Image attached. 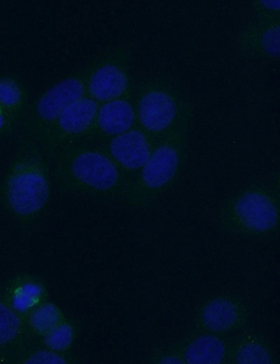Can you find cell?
<instances>
[{"instance_id": "cell-18", "label": "cell", "mask_w": 280, "mask_h": 364, "mask_svg": "<svg viewBox=\"0 0 280 364\" xmlns=\"http://www.w3.org/2000/svg\"><path fill=\"white\" fill-rule=\"evenodd\" d=\"M20 90L11 78H0V106L3 108L15 107L20 102Z\"/></svg>"}, {"instance_id": "cell-15", "label": "cell", "mask_w": 280, "mask_h": 364, "mask_svg": "<svg viewBox=\"0 0 280 364\" xmlns=\"http://www.w3.org/2000/svg\"><path fill=\"white\" fill-rule=\"evenodd\" d=\"M20 320L15 312L0 300V349L6 346L17 337Z\"/></svg>"}, {"instance_id": "cell-16", "label": "cell", "mask_w": 280, "mask_h": 364, "mask_svg": "<svg viewBox=\"0 0 280 364\" xmlns=\"http://www.w3.org/2000/svg\"><path fill=\"white\" fill-rule=\"evenodd\" d=\"M59 313L57 308L50 304L38 308L31 315V323L36 332L48 334L57 326Z\"/></svg>"}, {"instance_id": "cell-2", "label": "cell", "mask_w": 280, "mask_h": 364, "mask_svg": "<svg viewBox=\"0 0 280 364\" xmlns=\"http://www.w3.org/2000/svg\"><path fill=\"white\" fill-rule=\"evenodd\" d=\"M279 220V184L256 182L238 190L223 203L217 225L227 234L264 239L278 232Z\"/></svg>"}, {"instance_id": "cell-3", "label": "cell", "mask_w": 280, "mask_h": 364, "mask_svg": "<svg viewBox=\"0 0 280 364\" xmlns=\"http://www.w3.org/2000/svg\"><path fill=\"white\" fill-rule=\"evenodd\" d=\"M190 105L172 81L155 77L139 92L134 107L137 126L158 140L177 123Z\"/></svg>"}, {"instance_id": "cell-4", "label": "cell", "mask_w": 280, "mask_h": 364, "mask_svg": "<svg viewBox=\"0 0 280 364\" xmlns=\"http://www.w3.org/2000/svg\"><path fill=\"white\" fill-rule=\"evenodd\" d=\"M248 315L243 300L233 295L220 294L208 298L198 307L194 323L199 332L225 336L241 330Z\"/></svg>"}, {"instance_id": "cell-8", "label": "cell", "mask_w": 280, "mask_h": 364, "mask_svg": "<svg viewBox=\"0 0 280 364\" xmlns=\"http://www.w3.org/2000/svg\"><path fill=\"white\" fill-rule=\"evenodd\" d=\"M229 346L225 336L199 332L176 349L183 364H223L228 363Z\"/></svg>"}, {"instance_id": "cell-13", "label": "cell", "mask_w": 280, "mask_h": 364, "mask_svg": "<svg viewBox=\"0 0 280 364\" xmlns=\"http://www.w3.org/2000/svg\"><path fill=\"white\" fill-rule=\"evenodd\" d=\"M97 122L106 134L119 135L136 126L134 106L129 100L120 97L109 101L100 108Z\"/></svg>"}, {"instance_id": "cell-5", "label": "cell", "mask_w": 280, "mask_h": 364, "mask_svg": "<svg viewBox=\"0 0 280 364\" xmlns=\"http://www.w3.org/2000/svg\"><path fill=\"white\" fill-rule=\"evenodd\" d=\"M3 193L6 204L14 212L29 215L46 204L48 186L41 173L15 168L7 176Z\"/></svg>"}, {"instance_id": "cell-21", "label": "cell", "mask_w": 280, "mask_h": 364, "mask_svg": "<svg viewBox=\"0 0 280 364\" xmlns=\"http://www.w3.org/2000/svg\"><path fill=\"white\" fill-rule=\"evenodd\" d=\"M154 361L160 364H183L176 348L160 351L155 355Z\"/></svg>"}, {"instance_id": "cell-6", "label": "cell", "mask_w": 280, "mask_h": 364, "mask_svg": "<svg viewBox=\"0 0 280 364\" xmlns=\"http://www.w3.org/2000/svg\"><path fill=\"white\" fill-rule=\"evenodd\" d=\"M239 57L275 62L280 56V20H253L239 31L235 40Z\"/></svg>"}, {"instance_id": "cell-7", "label": "cell", "mask_w": 280, "mask_h": 364, "mask_svg": "<svg viewBox=\"0 0 280 364\" xmlns=\"http://www.w3.org/2000/svg\"><path fill=\"white\" fill-rule=\"evenodd\" d=\"M156 141L136 125L115 136L111 141L110 152L125 174H132L134 180L148 159Z\"/></svg>"}, {"instance_id": "cell-22", "label": "cell", "mask_w": 280, "mask_h": 364, "mask_svg": "<svg viewBox=\"0 0 280 364\" xmlns=\"http://www.w3.org/2000/svg\"><path fill=\"white\" fill-rule=\"evenodd\" d=\"M29 363H63L64 360L58 355L51 352L40 351L32 356L28 360Z\"/></svg>"}, {"instance_id": "cell-23", "label": "cell", "mask_w": 280, "mask_h": 364, "mask_svg": "<svg viewBox=\"0 0 280 364\" xmlns=\"http://www.w3.org/2000/svg\"><path fill=\"white\" fill-rule=\"evenodd\" d=\"M3 108L0 106V132L3 131L6 125V118Z\"/></svg>"}, {"instance_id": "cell-1", "label": "cell", "mask_w": 280, "mask_h": 364, "mask_svg": "<svg viewBox=\"0 0 280 364\" xmlns=\"http://www.w3.org/2000/svg\"><path fill=\"white\" fill-rule=\"evenodd\" d=\"M192 117L190 104L177 123L156 141L148 159L127 189L133 204L144 207L155 204L176 186L187 159Z\"/></svg>"}, {"instance_id": "cell-9", "label": "cell", "mask_w": 280, "mask_h": 364, "mask_svg": "<svg viewBox=\"0 0 280 364\" xmlns=\"http://www.w3.org/2000/svg\"><path fill=\"white\" fill-rule=\"evenodd\" d=\"M72 170L81 182L99 190L114 187L125 176L113 161L94 152L79 155L74 161Z\"/></svg>"}, {"instance_id": "cell-14", "label": "cell", "mask_w": 280, "mask_h": 364, "mask_svg": "<svg viewBox=\"0 0 280 364\" xmlns=\"http://www.w3.org/2000/svg\"><path fill=\"white\" fill-rule=\"evenodd\" d=\"M97 112V106L92 99L80 98L60 113L58 116L59 126L66 132H80L91 125Z\"/></svg>"}, {"instance_id": "cell-12", "label": "cell", "mask_w": 280, "mask_h": 364, "mask_svg": "<svg viewBox=\"0 0 280 364\" xmlns=\"http://www.w3.org/2000/svg\"><path fill=\"white\" fill-rule=\"evenodd\" d=\"M83 86L76 79L64 80L50 89L39 100L37 111L46 120L57 118L63 110L81 98Z\"/></svg>"}, {"instance_id": "cell-17", "label": "cell", "mask_w": 280, "mask_h": 364, "mask_svg": "<svg viewBox=\"0 0 280 364\" xmlns=\"http://www.w3.org/2000/svg\"><path fill=\"white\" fill-rule=\"evenodd\" d=\"M250 10L253 20H280L279 0H255L251 3Z\"/></svg>"}, {"instance_id": "cell-20", "label": "cell", "mask_w": 280, "mask_h": 364, "mask_svg": "<svg viewBox=\"0 0 280 364\" xmlns=\"http://www.w3.org/2000/svg\"><path fill=\"white\" fill-rule=\"evenodd\" d=\"M72 340V329L67 325L56 326L48 333L46 342L48 346L55 351H62L67 348Z\"/></svg>"}, {"instance_id": "cell-19", "label": "cell", "mask_w": 280, "mask_h": 364, "mask_svg": "<svg viewBox=\"0 0 280 364\" xmlns=\"http://www.w3.org/2000/svg\"><path fill=\"white\" fill-rule=\"evenodd\" d=\"M41 288L34 284L24 285L15 294L13 306L19 311H24L34 305L41 295Z\"/></svg>"}, {"instance_id": "cell-10", "label": "cell", "mask_w": 280, "mask_h": 364, "mask_svg": "<svg viewBox=\"0 0 280 364\" xmlns=\"http://www.w3.org/2000/svg\"><path fill=\"white\" fill-rule=\"evenodd\" d=\"M276 361L267 340L255 332H241L230 343L228 363L274 364Z\"/></svg>"}, {"instance_id": "cell-11", "label": "cell", "mask_w": 280, "mask_h": 364, "mask_svg": "<svg viewBox=\"0 0 280 364\" xmlns=\"http://www.w3.org/2000/svg\"><path fill=\"white\" fill-rule=\"evenodd\" d=\"M128 77L122 66L108 64L97 69L91 76L89 90L100 101H111L121 97L128 88Z\"/></svg>"}]
</instances>
